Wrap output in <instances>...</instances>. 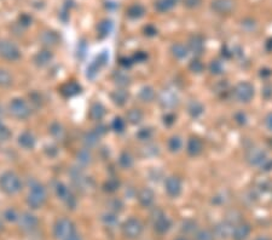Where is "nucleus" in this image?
Here are the masks:
<instances>
[{
    "mask_svg": "<svg viewBox=\"0 0 272 240\" xmlns=\"http://www.w3.org/2000/svg\"><path fill=\"white\" fill-rule=\"evenodd\" d=\"M48 202V190H46L41 182L32 180L28 184V194L26 198V203L33 210L41 209Z\"/></svg>",
    "mask_w": 272,
    "mask_h": 240,
    "instance_id": "nucleus-1",
    "label": "nucleus"
},
{
    "mask_svg": "<svg viewBox=\"0 0 272 240\" xmlns=\"http://www.w3.org/2000/svg\"><path fill=\"white\" fill-rule=\"evenodd\" d=\"M22 189V181L14 171H5L0 175V190L7 195H15Z\"/></svg>",
    "mask_w": 272,
    "mask_h": 240,
    "instance_id": "nucleus-2",
    "label": "nucleus"
},
{
    "mask_svg": "<svg viewBox=\"0 0 272 240\" xmlns=\"http://www.w3.org/2000/svg\"><path fill=\"white\" fill-rule=\"evenodd\" d=\"M78 232L77 226L70 218L61 217L56 220L52 228V234L56 240H67Z\"/></svg>",
    "mask_w": 272,
    "mask_h": 240,
    "instance_id": "nucleus-3",
    "label": "nucleus"
},
{
    "mask_svg": "<svg viewBox=\"0 0 272 240\" xmlns=\"http://www.w3.org/2000/svg\"><path fill=\"white\" fill-rule=\"evenodd\" d=\"M144 231L142 221L137 217H130L121 226V233L128 240H136L139 238Z\"/></svg>",
    "mask_w": 272,
    "mask_h": 240,
    "instance_id": "nucleus-4",
    "label": "nucleus"
},
{
    "mask_svg": "<svg viewBox=\"0 0 272 240\" xmlns=\"http://www.w3.org/2000/svg\"><path fill=\"white\" fill-rule=\"evenodd\" d=\"M54 193H56V197L61 200L63 204L67 206L68 209H75L78 205V199L75 197V194L73 193V190L63 183V182H54Z\"/></svg>",
    "mask_w": 272,
    "mask_h": 240,
    "instance_id": "nucleus-5",
    "label": "nucleus"
},
{
    "mask_svg": "<svg viewBox=\"0 0 272 240\" xmlns=\"http://www.w3.org/2000/svg\"><path fill=\"white\" fill-rule=\"evenodd\" d=\"M9 112L14 118L18 120H26L32 114V108L27 101L22 98H14L9 104Z\"/></svg>",
    "mask_w": 272,
    "mask_h": 240,
    "instance_id": "nucleus-6",
    "label": "nucleus"
},
{
    "mask_svg": "<svg viewBox=\"0 0 272 240\" xmlns=\"http://www.w3.org/2000/svg\"><path fill=\"white\" fill-rule=\"evenodd\" d=\"M151 221H153L154 231L159 234H166L171 229L172 221L171 218L167 217L166 213L160 209H156L151 213Z\"/></svg>",
    "mask_w": 272,
    "mask_h": 240,
    "instance_id": "nucleus-7",
    "label": "nucleus"
},
{
    "mask_svg": "<svg viewBox=\"0 0 272 240\" xmlns=\"http://www.w3.org/2000/svg\"><path fill=\"white\" fill-rule=\"evenodd\" d=\"M22 54L21 50L18 49V46L15 43H12L11 40H0V57L5 61L9 62H16L21 59Z\"/></svg>",
    "mask_w": 272,
    "mask_h": 240,
    "instance_id": "nucleus-8",
    "label": "nucleus"
},
{
    "mask_svg": "<svg viewBox=\"0 0 272 240\" xmlns=\"http://www.w3.org/2000/svg\"><path fill=\"white\" fill-rule=\"evenodd\" d=\"M17 223L21 231L25 232V233H33V232H35L39 228V224H40L39 218L35 215H33V213L28 212V211L20 213Z\"/></svg>",
    "mask_w": 272,
    "mask_h": 240,
    "instance_id": "nucleus-9",
    "label": "nucleus"
},
{
    "mask_svg": "<svg viewBox=\"0 0 272 240\" xmlns=\"http://www.w3.org/2000/svg\"><path fill=\"white\" fill-rule=\"evenodd\" d=\"M234 96L240 102H249L254 97V88L252 84L247 82L239 83L234 89Z\"/></svg>",
    "mask_w": 272,
    "mask_h": 240,
    "instance_id": "nucleus-10",
    "label": "nucleus"
},
{
    "mask_svg": "<svg viewBox=\"0 0 272 240\" xmlns=\"http://www.w3.org/2000/svg\"><path fill=\"white\" fill-rule=\"evenodd\" d=\"M159 104L164 109H172L174 107L178 106L179 103V98L178 95L171 89H164L159 95Z\"/></svg>",
    "mask_w": 272,
    "mask_h": 240,
    "instance_id": "nucleus-11",
    "label": "nucleus"
},
{
    "mask_svg": "<svg viewBox=\"0 0 272 240\" xmlns=\"http://www.w3.org/2000/svg\"><path fill=\"white\" fill-rule=\"evenodd\" d=\"M107 62H108V55H107L106 52H102V54H99L98 56H97L96 59L91 62L90 66L87 67V72H86L87 78H90V79H95L97 75L99 74L101 69L106 66Z\"/></svg>",
    "mask_w": 272,
    "mask_h": 240,
    "instance_id": "nucleus-12",
    "label": "nucleus"
},
{
    "mask_svg": "<svg viewBox=\"0 0 272 240\" xmlns=\"http://www.w3.org/2000/svg\"><path fill=\"white\" fill-rule=\"evenodd\" d=\"M212 10L218 15H229L234 11V0H212Z\"/></svg>",
    "mask_w": 272,
    "mask_h": 240,
    "instance_id": "nucleus-13",
    "label": "nucleus"
},
{
    "mask_svg": "<svg viewBox=\"0 0 272 240\" xmlns=\"http://www.w3.org/2000/svg\"><path fill=\"white\" fill-rule=\"evenodd\" d=\"M81 90H82V88H81L79 83H77L75 80H70V82L64 83V84L59 86L58 92L61 93L64 98H72L74 97V96L79 95Z\"/></svg>",
    "mask_w": 272,
    "mask_h": 240,
    "instance_id": "nucleus-14",
    "label": "nucleus"
},
{
    "mask_svg": "<svg viewBox=\"0 0 272 240\" xmlns=\"http://www.w3.org/2000/svg\"><path fill=\"white\" fill-rule=\"evenodd\" d=\"M164 189L168 197L178 198L182 193V181L177 176H169L164 182Z\"/></svg>",
    "mask_w": 272,
    "mask_h": 240,
    "instance_id": "nucleus-15",
    "label": "nucleus"
},
{
    "mask_svg": "<svg viewBox=\"0 0 272 240\" xmlns=\"http://www.w3.org/2000/svg\"><path fill=\"white\" fill-rule=\"evenodd\" d=\"M247 160L250 165L261 166L266 160H268V155L260 148H252L248 150L247 153Z\"/></svg>",
    "mask_w": 272,
    "mask_h": 240,
    "instance_id": "nucleus-16",
    "label": "nucleus"
},
{
    "mask_svg": "<svg viewBox=\"0 0 272 240\" xmlns=\"http://www.w3.org/2000/svg\"><path fill=\"white\" fill-rule=\"evenodd\" d=\"M203 150V142L201 138L192 136L189 138L187 145V152L190 156H197L202 153Z\"/></svg>",
    "mask_w": 272,
    "mask_h": 240,
    "instance_id": "nucleus-17",
    "label": "nucleus"
},
{
    "mask_svg": "<svg viewBox=\"0 0 272 240\" xmlns=\"http://www.w3.org/2000/svg\"><path fill=\"white\" fill-rule=\"evenodd\" d=\"M189 51H191L193 55H201L205 50V39L202 35L195 34L190 38L189 40Z\"/></svg>",
    "mask_w": 272,
    "mask_h": 240,
    "instance_id": "nucleus-18",
    "label": "nucleus"
},
{
    "mask_svg": "<svg viewBox=\"0 0 272 240\" xmlns=\"http://www.w3.org/2000/svg\"><path fill=\"white\" fill-rule=\"evenodd\" d=\"M138 202L139 204L143 206V208H150L151 205L155 202V195H154V192L149 188H142L138 192Z\"/></svg>",
    "mask_w": 272,
    "mask_h": 240,
    "instance_id": "nucleus-19",
    "label": "nucleus"
},
{
    "mask_svg": "<svg viewBox=\"0 0 272 240\" xmlns=\"http://www.w3.org/2000/svg\"><path fill=\"white\" fill-rule=\"evenodd\" d=\"M250 234V226L248 223L241 222L232 229V238L234 240H245Z\"/></svg>",
    "mask_w": 272,
    "mask_h": 240,
    "instance_id": "nucleus-20",
    "label": "nucleus"
},
{
    "mask_svg": "<svg viewBox=\"0 0 272 240\" xmlns=\"http://www.w3.org/2000/svg\"><path fill=\"white\" fill-rule=\"evenodd\" d=\"M110 98L111 101L114 102L116 106H125V104L127 103L128 98H130V93H128V91L126 89L124 88H120L116 89V90H114L110 93Z\"/></svg>",
    "mask_w": 272,
    "mask_h": 240,
    "instance_id": "nucleus-21",
    "label": "nucleus"
},
{
    "mask_svg": "<svg viewBox=\"0 0 272 240\" xmlns=\"http://www.w3.org/2000/svg\"><path fill=\"white\" fill-rule=\"evenodd\" d=\"M232 229L234 227L231 226V223L229 222H220L214 228V236L219 239H226L227 237L232 236Z\"/></svg>",
    "mask_w": 272,
    "mask_h": 240,
    "instance_id": "nucleus-22",
    "label": "nucleus"
},
{
    "mask_svg": "<svg viewBox=\"0 0 272 240\" xmlns=\"http://www.w3.org/2000/svg\"><path fill=\"white\" fill-rule=\"evenodd\" d=\"M18 145L23 148V150H33L35 147V137L30 131H25L18 137Z\"/></svg>",
    "mask_w": 272,
    "mask_h": 240,
    "instance_id": "nucleus-23",
    "label": "nucleus"
},
{
    "mask_svg": "<svg viewBox=\"0 0 272 240\" xmlns=\"http://www.w3.org/2000/svg\"><path fill=\"white\" fill-rule=\"evenodd\" d=\"M106 116V108L102 103L96 102L91 106L90 111H88V117H90L91 120L93 121H101L102 119Z\"/></svg>",
    "mask_w": 272,
    "mask_h": 240,
    "instance_id": "nucleus-24",
    "label": "nucleus"
},
{
    "mask_svg": "<svg viewBox=\"0 0 272 240\" xmlns=\"http://www.w3.org/2000/svg\"><path fill=\"white\" fill-rule=\"evenodd\" d=\"M54 59V55L50 50H41L36 52V55L34 56V62H35L36 66L39 67H45L48 66L50 62Z\"/></svg>",
    "mask_w": 272,
    "mask_h": 240,
    "instance_id": "nucleus-25",
    "label": "nucleus"
},
{
    "mask_svg": "<svg viewBox=\"0 0 272 240\" xmlns=\"http://www.w3.org/2000/svg\"><path fill=\"white\" fill-rule=\"evenodd\" d=\"M112 80L116 85H119L120 88H126L131 84V77L127 72H124V70H116L112 74Z\"/></svg>",
    "mask_w": 272,
    "mask_h": 240,
    "instance_id": "nucleus-26",
    "label": "nucleus"
},
{
    "mask_svg": "<svg viewBox=\"0 0 272 240\" xmlns=\"http://www.w3.org/2000/svg\"><path fill=\"white\" fill-rule=\"evenodd\" d=\"M126 14L132 20H138L145 15V7L140 4H132L127 7Z\"/></svg>",
    "mask_w": 272,
    "mask_h": 240,
    "instance_id": "nucleus-27",
    "label": "nucleus"
},
{
    "mask_svg": "<svg viewBox=\"0 0 272 240\" xmlns=\"http://www.w3.org/2000/svg\"><path fill=\"white\" fill-rule=\"evenodd\" d=\"M188 112H189L190 117L193 119L196 118H200L201 116L203 114V112H205V108H203L202 103L198 102V101H190L189 104H188Z\"/></svg>",
    "mask_w": 272,
    "mask_h": 240,
    "instance_id": "nucleus-28",
    "label": "nucleus"
},
{
    "mask_svg": "<svg viewBox=\"0 0 272 240\" xmlns=\"http://www.w3.org/2000/svg\"><path fill=\"white\" fill-rule=\"evenodd\" d=\"M171 52L177 60H183L188 56V54H189V48L182 43H176L172 45Z\"/></svg>",
    "mask_w": 272,
    "mask_h": 240,
    "instance_id": "nucleus-29",
    "label": "nucleus"
},
{
    "mask_svg": "<svg viewBox=\"0 0 272 240\" xmlns=\"http://www.w3.org/2000/svg\"><path fill=\"white\" fill-rule=\"evenodd\" d=\"M40 40L43 41L44 45L54 46L58 44L59 38H58V35H57V33L52 32V30H46V32H44L43 34H41Z\"/></svg>",
    "mask_w": 272,
    "mask_h": 240,
    "instance_id": "nucleus-30",
    "label": "nucleus"
},
{
    "mask_svg": "<svg viewBox=\"0 0 272 240\" xmlns=\"http://www.w3.org/2000/svg\"><path fill=\"white\" fill-rule=\"evenodd\" d=\"M143 120V113L140 109L138 108H132L126 113V121L130 122L132 125L139 124Z\"/></svg>",
    "mask_w": 272,
    "mask_h": 240,
    "instance_id": "nucleus-31",
    "label": "nucleus"
},
{
    "mask_svg": "<svg viewBox=\"0 0 272 240\" xmlns=\"http://www.w3.org/2000/svg\"><path fill=\"white\" fill-rule=\"evenodd\" d=\"M111 21L109 20H103L101 21V22L98 23V26H97V34L101 39L106 38V36L109 35V33L111 32Z\"/></svg>",
    "mask_w": 272,
    "mask_h": 240,
    "instance_id": "nucleus-32",
    "label": "nucleus"
},
{
    "mask_svg": "<svg viewBox=\"0 0 272 240\" xmlns=\"http://www.w3.org/2000/svg\"><path fill=\"white\" fill-rule=\"evenodd\" d=\"M179 0H156L155 9L159 12H167L173 9Z\"/></svg>",
    "mask_w": 272,
    "mask_h": 240,
    "instance_id": "nucleus-33",
    "label": "nucleus"
},
{
    "mask_svg": "<svg viewBox=\"0 0 272 240\" xmlns=\"http://www.w3.org/2000/svg\"><path fill=\"white\" fill-rule=\"evenodd\" d=\"M99 137L101 136H99L96 131L85 132L82 140H83V143H85L86 148H92V147H95V146L98 145Z\"/></svg>",
    "mask_w": 272,
    "mask_h": 240,
    "instance_id": "nucleus-34",
    "label": "nucleus"
},
{
    "mask_svg": "<svg viewBox=\"0 0 272 240\" xmlns=\"http://www.w3.org/2000/svg\"><path fill=\"white\" fill-rule=\"evenodd\" d=\"M155 90H154L151 86H144V88H142V90H140L139 92V98L142 102L149 103L151 102V101L155 100Z\"/></svg>",
    "mask_w": 272,
    "mask_h": 240,
    "instance_id": "nucleus-35",
    "label": "nucleus"
},
{
    "mask_svg": "<svg viewBox=\"0 0 272 240\" xmlns=\"http://www.w3.org/2000/svg\"><path fill=\"white\" fill-rule=\"evenodd\" d=\"M102 222L108 228H115L119 223V218H117V213L115 212H106L102 216Z\"/></svg>",
    "mask_w": 272,
    "mask_h": 240,
    "instance_id": "nucleus-36",
    "label": "nucleus"
},
{
    "mask_svg": "<svg viewBox=\"0 0 272 240\" xmlns=\"http://www.w3.org/2000/svg\"><path fill=\"white\" fill-rule=\"evenodd\" d=\"M14 83V78H12V74L6 69L0 68V88L6 89L10 88Z\"/></svg>",
    "mask_w": 272,
    "mask_h": 240,
    "instance_id": "nucleus-37",
    "label": "nucleus"
},
{
    "mask_svg": "<svg viewBox=\"0 0 272 240\" xmlns=\"http://www.w3.org/2000/svg\"><path fill=\"white\" fill-rule=\"evenodd\" d=\"M133 163H135V160H133V156L130 152H126V150H125V152H122L121 154H120L119 164L122 169H125V170L131 169L133 166Z\"/></svg>",
    "mask_w": 272,
    "mask_h": 240,
    "instance_id": "nucleus-38",
    "label": "nucleus"
},
{
    "mask_svg": "<svg viewBox=\"0 0 272 240\" xmlns=\"http://www.w3.org/2000/svg\"><path fill=\"white\" fill-rule=\"evenodd\" d=\"M50 134L56 140H62L65 135L64 127L59 122H52L51 126H50Z\"/></svg>",
    "mask_w": 272,
    "mask_h": 240,
    "instance_id": "nucleus-39",
    "label": "nucleus"
},
{
    "mask_svg": "<svg viewBox=\"0 0 272 240\" xmlns=\"http://www.w3.org/2000/svg\"><path fill=\"white\" fill-rule=\"evenodd\" d=\"M18 217H20V212H18L16 209L14 208L6 209V210L2 212V218H4L5 221H7V222H11V223L17 222Z\"/></svg>",
    "mask_w": 272,
    "mask_h": 240,
    "instance_id": "nucleus-40",
    "label": "nucleus"
},
{
    "mask_svg": "<svg viewBox=\"0 0 272 240\" xmlns=\"http://www.w3.org/2000/svg\"><path fill=\"white\" fill-rule=\"evenodd\" d=\"M78 161L82 165H87V164H91L92 161V154L90 152V148H83L82 150H80L78 153Z\"/></svg>",
    "mask_w": 272,
    "mask_h": 240,
    "instance_id": "nucleus-41",
    "label": "nucleus"
},
{
    "mask_svg": "<svg viewBox=\"0 0 272 240\" xmlns=\"http://www.w3.org/2000/svg\"><path fill=\"white\" fill-rule=\"evenodd\" d=\"M182 146H183V141L179 136H172L168 140V150H171L172 153L179 152Z\"/></svg>",
    "mask_w": 272,
    "mask_h": 240,
    "instance_id": "nucleus-42",
    "label": "nucleus"
},
{
    "mask_svg": "<svg viewBox=\"0 0 272 240\" xmlns=\"http://www.w3.org/2000/svg\"><path fill=\"white\" fill-rule=\"evenodd\" d=\"M111 129L115 132H117V134H122L125 131V129H126V120L120 118V117H116V118L112 120Z\"/></svg>",
    "mask_w": 272,
    "mask_h": 240,
    "instance_id": "nucleus-43",
    "label": "nucleus"
},
{
    "mask_svg": "<svg viewBox=\"0 0 272 240\" xmlns=\"http://www.w3.org/2000/svg\"><path fill=\"white\" fill-rule=\"evenodd\" d=\"M209 70H211L212 74H214V75L223 74L224 70H225L224 63L221 61H218V60H216V61H212L211 64H209Z\"/></svg>",
    "mask_w": 272,
    "mask_h": 240,
    "instance_id": "nucleus-44",
    "label": "nucleus"
},
{
    "mask_svg": "<svg viewBox=\"0 0 272 240\" xmlns=\"http://www.w3.org/2000/svg\"><path fill=\"white\" fill-rule=\"evenodd\" d=\"M196 240H216V236L209 229H200L195 234Z\"/></svg>",
    "mask_w": 272,
    "mask_h": 240,
    "instance_id": "nucleus-45",
    "label": "nucleus"
},
{
    "mask_svg": "<svg viewBox=\"0 0 272 240\" xmlns=\"http://www.w3.org/2000/svg\"><path fill=\"white\" fill-rule=\"evenodd\" d=\"M120 188V182L119 180L116 179H109L108 181H106V183H104V190L108 193H115L117 189Z\"/></svg>",
    "mask_w": 272,
    "mask_h": 240,
    "instance_id": "nucleus-46",
    "label": "nucleus"
},
{
    "mask_svg": "<svg viewBox=\"0 0 272 240\" xmlns=\"http://www.w3.org/2000/svg\"><path fill=\"white\" fill-rule=\"evenodd\" d=\"M136 136L140 141H149L153 137V130H151L150 127H143V129H140L139 131L136 134Z\"/></svg>",
    "mask_w": 272,
    "mask_h": 240,
    "instance_id": "nucleus-47",
    "label": "nucleus"
},
{
    "mask_svg": "<svg viewBox=\"0 0 272 240\" xmlns=\"http://www.w3.org/2000/svg\"><path fill=\"white\" fill-rule=\"evenodd\" d=\"M10 137H11V131H10L9 127L0 120V142H5V141L9 140Z\"/></svg>",
    "mask_w": 272,
    "mask_h": 240,
    "instance_id": "nucleus-48",
    "label": "nucleus"
},
{
    "mask_svg": "<svg viewBox=\"0 0 272 240\" xmlns=\"http://www.w3.org/2000/svg\"><path fill=\"white\" fill-rule=\"evenodd\" d=\"M189 68L193 73H201L203 69H205V64H203L202 62L200 61V60L195 59V60H192L191 62H190Z\"/></svg>",
    "mask_w": 272,
    "mask_h": 240,
    "instance_id": "nucleus-49",
    "label": "nucleus"
},
{
    "mask_svg": "<svg viewBox=\"0 0 272 240\" xmlns=\"http://www.w3.org/2000/svg\"><path fill=\"white\" fill-rule=\"evenodd\" d=\"M182 231L185 233H193L196 231V222H193L191 220H188L183 223Z\"/></svg>",
    "mask_w": 272,
    "mask_h": 240,
    "instance_id": "nucleus-50",
    "label": "nucleus"
},
{
    "mask_svg": "<svg viewBox=\"0 0 272 240\" xmlns=\"http://www.w3.org/2000/svg\"><path fill=\"white\" fill-rule=\"evenodd\" d=\"M122 208H124V204H122V202L120 199H114L110 202V211L111 212H120V211L122 210Z\"/></svg>",
    "mask_w": 272,
    "mask_h": 240,
    "instance_id": "nucleus-51",
    "label": "nucleus"
},
{
    "mask_svg": "<svg viewBox=\"0 0 272 240\" xmlns=\"http://www.w3.org/2000/svg\"><path fill=\"white\" fill-rule=\"evenodd\" d=\"M146 60H148V54L144 51H138L136 52L135 56H133L132 61L133 62H138V63H143V62H145Z\"/></svg>",
    "mask_w": 272,
    "mask_h": 240,
    "instance_id": "nucleus-52",
    "label": "nucleus"
},
{
    "mask_svg": "<svg viewBox=\"0 0 272 240\" xmlns=\"http://www.w3.org/2000/svg\"><path fill=\"white\" fill-rule=\"evenodd\" d=\"M29 100H30V103L34 104L35 107H40L41 103H43V101H41V96L36 92L29 95Z\"/></svg>",
    "mask_w": 272,
    "mask_h": 240,
    "instance_id": "nucleus-53",
    "label": "nucleus"
},
{
    "mask_svg": "<svg viewBox=\"0 0 272 240\" xmlns=\"http://www.w3.org/2000/svg\"><path fill=\"white\" fill-rule=\"evenodd\" d=\"M163 122L167 125V126H171L176 122V116L173 113H167L166 116L163 117Z\"/></svg>",
    "mask_w": 272,
    "mask_h": 240,
    "instance_id": "nucleus-54",
    "label": "nucleus"
},
{
    "mask_svg": "<svg viewBox=\"0 0 272 240\" xmlns=\"http://www.w3.org/2000/svg\"><path fill=\"white\" fill-rule=\"evenodd\" d=\"M144 152H145V155L146 156H150V155L158 154L159 150H158V147H156V146L150 145V146H148V147H145Z\"/></svg>",
    "mask_w": 272,
    "mask_h": 240,
    "instance_id": "nucleus-55",
    "label": "nucleus"
},
{
    "mask_svg": "<svg viewBox=\"0 0 272 240\" xmlns=\"http://www.w3.org/2000/svg\"><path fill=\"white\" fill-rule=\"evenodd\" d=\"M144 34L148 36H154L158 34V30H156L153 25H149L144 28Z\"/></svg>",
    "mask_w": 272,
    "mask_h": 240,
    "instance_id": "nucleus-56",
    "label": "nucleus"
},
{
    "mask_svg": "<svg viewBox=\"0 0 272 240\" xmlns=\"http://www.w3.org/2000/svg\"><path fill=\"white\" fill-rule=\"evenodd\" d=\"M201 1H202V0H184V5L187 7L192 9V7H197L198 5L201 4Z\"/></svg>",
    "mask_w": 272,
    "mask_h": 240,
    "instance_id": "nucleus-57",
    "label": "nucleus"
},
{
    "mask_svg": "<svg viewBox=\"0 0 272 240\" xmlns=\"http://www.w3.org/2000/svg\"><path fill=\"white\" fill-rule=\"evenodd\" d=\"M133 61L131 59H127V57H121L120 59V64H121L122 67H125V68H128V67L132 66Z\"/></svg>",
    "mask_w": 272,
    "mask_h": 240,
    "instance_id": "nucleus-58",
    "label": "nucleus"
},
{
    "mask_svg": "<svg viewBox=\"0 0 272 240\" xmlns=\"http://www.w3.org/2000/svg\"><path fill=\"white\" fill-rule=\"evenodd\" d=\"M30 22H32V18L28 16V15H22V16L20 17V25L29 26Z\"/></svg>",
    "mask_w": 272,
    "mask_h": 240,
    "instance_id": "nucleus-59",
    "label": "nucleus"
},
{
    "mask_svg": "<svg viewBox=\"0 0 272 240\" xmlns=\"http://www.w3.org/2000/svg\"><path fill=\"white\" fill-rule=\"evenodd\" d=\"M266 126H268L269 130L272 131V113L269 114L268 118H266Z\"/></svg>",
    "mask_w": 272,
    "mask_h": 240,
    "instance_id": "nucleus-60",
    "label": "nucleus"
},
{
    "mask_svg": "<svg viewBox=\"0 0 272 240\" xmlns=\"http://www.w3.org/2000/svg\"><path fill=\"white\" fill-rule=\"evenodd\" d=\"M67 240H83V238H82V236H81V234L79 233V232H77L74 236H72L69 239H67Z\"/></svg>",
    "mask_w": 272,
    "mask_h": 240,
    "instance_id": "nucleus-61",
    "label": "nucleus"
},
{
    "mask_svg": "<svg viewBox=\"0 0 272 240\" xmlns=\"http://www.w3.org/2000/svg\"><path fill=\"white\" fill-rule=\"evenodd\" d=\"M254 240H271L269 237H265V236H261V237H258V238L254 239Z\"/></svg>",
    "mask_w": 272,
    "mask_h": 240,
    "instance_id": "nucleus-62",
    "label": "nucleus"
},
{
    "mask_svg": "<svg viewBox=\"0 0 272 240\" xmlns=\"http://www.w3.org/2000/svg\"><path fill=\"white\" fill-rule=\"evenodd\" d=\"M2 220H4V218H2L1 216H0V232H1L2 229H4V223H2Z\"/></svg>",
    "mask_w": 272,
    "mask_h": 240,
    "instance_id": "nucleus-63",
    "label": "nucleus"
},
{
    "mask_svg": "<svg viewBox=\"0 0 272 240\" xmlns=\"http://www.w3.org/2000/svg\"><path fill=\"white\" fill-rule=\"evenodd\" d=\"M177 240H187L185 238H179V239H177Z\"/></svg>",
    "mask_w": 272,
    "mask_h": 240,
    "instance_id": "nucleus-64",
    "label": "nucleus"
}]
</instances>
